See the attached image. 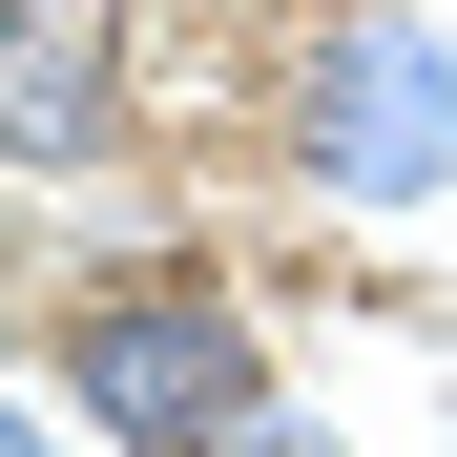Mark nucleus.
Returning <instances> with one entry per match:
<instances>
[{
  "mask_svg": "<svg viewBox=\"0 0 457 457\" xmlns=\"http://www.w3.org/2000/svg\"><path fill=\"white\" fill-rule=\"evenodd\" d=\"M104 104H125V0H21V42H0V145H21V167H104Z\"/></svg>",
  "mask_w": 457,
  "mask_h": 457,
  "instance_id": "nucleus-3",
  "label": "nucleus"
},
{
  "mask_svg": "<svg viewBox=\"0 0 457 457\" xmlns=\"http://www.w3.org/2000/svg\"><path fill=\"white\" fill-rule=\"evenodd\" d=\"M228 457H353V436H312V416H270V436H228Z\"/></svg>",
  "mask_w": 457,
  "mask_h": 457,
  "instance_id": "nucleus-4",
  "label": "nucleus"
},
{
  "mask_svg": "<svg viewBox=\"0 0 457 457\" xmlns=\"http://www.w3.org/2000/svg\"><path fill=\"white\" fill-rule=\"evenodd\" d=\"M42 374L84 395L104 457H228V436H270V333H250V291H208V270H104L84 312L42 333Z\"/></svg>",
  "mask_w": 457,
  "mask_h": 457,
  "instance_id": "nucleus-1",
  "label": "nucleus"
},
{
  "mask_svg": "<svg viewBox=\"0 0 457 457\" xmlns=\"http://www.w3.org/2000/svg\"><path fill=\"white\" fill-rule=\"evenodd\" d=\"M270 145H291L312 208H436L457 187V42L416 21V0H333V21L291 42Z\"/></svg>",
  "mask_w": 457,
  "mask_h": 457,
  "instance_id": "nucleus-2",
  "label": "nucleus"
}]
</instances>
